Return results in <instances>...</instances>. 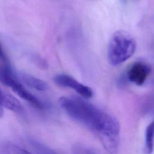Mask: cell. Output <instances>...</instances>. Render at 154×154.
<instances>
[{
  "label": "cell",
  "instance_id": "obj_1",
  "mask_svg": "<svg viewBox=\"0 0 154 154\" xmlns=\"http://www.w3.org/2000/svg\"><path fill=\"white\" fill-rule=\"evenodd\" d=\"M58 102L70 117L95 134L108 152H117L120 127L115 117L80 97L63 96Z\"/></svg>",
  "mask_w": 154,
  "mask_h": 154
},
{
  "label": "cell",
  "instance_id": "obj_2",
  "mask_svg": "<svg viewBox=\"0 0 154 154\" xmlns=\"http://www.w3.org/2000/svg\"><path fill=\"white\" fill-rule=\"evenodd\" d=\"M137 44L133 37L128 32L119 30L109 39L107 56L112 66L119 65L129 59L135 53Z\"/></svg>",
  "mask_w": 154,
  "mask_h": 154
},
{
  "label": "cell",
  "instance_id": "obj_3",
  "mask_svg": "<svg viewBox=\"0 0 154 154\" xmlns=\"http://www.w3.org/2000/svg\"><path fill=\"white\" fill-rule=\"evenodd\" d=\"M0 79L7 86L31 105L38 109H43L45 105L37 97L28 91L23 85L14 77L10 67H1Z\"/></svg>",
  "mask_w": 154,
  "mask_h": 154
},
{
  "label": "cell",
  "instance_id": "obj_4",
  "mask_svg": "<svg viewBox=\"0 0 154 154\" xmlns=\"http://www.w3.org/2000/svg\"><path fill=\"white\" fill-rule=\"evenodd\" d=\"M54 81L60 87L73 90L84 99H90L93 95V90L90 87L79 82L69 75L58 74L54 78Z\"/></svg>",
  "mask_w": 154,
  "mask_h": 154
},
{
  "label": "cell",
  "instance_id": "obj_5",
  "mask_svg": "<svg viewBox=\"0 0 154 154\" xmlns=\"http://www.w3.org/2000/svg\"><path fill=\"white\" fill-rule=\"evenodd\" d=\"M151 72L149 65L143 61H137L133 63L127 72L128 80L137 85H143Z\"/></svg>",
  "mask_w": 154,
  "mask_h": 154
},
{
  "label": "cell",
  "instance_id": "obj_6",
  "mask_svg": "<svg viewBox=\"0 0 154 154\" xmlns=\"http://www.w3.org/2000/svg\"><path fill=\"white\" fill-rule=\"evenodd\" d=\"M19 76L25 85L32 88L41 91H45L48 88V85L45 81L30 74L20 72Z\"/></svg>",
  "mask_w": 154,
  "mask_h": 154
},
{
  "label": "cell",
  "instance_id": "obj_7",
  "mask_svg": "<svg viewBox=\"0 0 154 154\" xmlns=\"http://www.w3.org/2000/svg\"><path fill=\"white\" fill-rule=\"evenodd\" d=\"M2 103L4 108L15 113L20 114L24 111V107L20 100L10 94L3 93Z\"/></svg>",
  "mask_w": 154,
  "mask_h": 154
},
{
  "label": "cell",
  "instance_id": "obj_8",
  "mask_svg": "<svg viewBox=\"0 0 154 154\" xmlns=\"http://www.w3.org/2000/svg\"><path fill=\"white\" fill-rule=\"evenodd\" d=\"M154 148V120L147 126L145 132V152L151 154Z\"/></svg>",
  "mask_w": 154,
  "mask_h": 154
},
{
  "label": "cell",
  "instance_id": "obj_9",
  "mask_svg": "<svg viewBox=\"0 0 154 154\" xmlns=\"http://www.w3.org/2000/svg\"><path fill=\"white\" fill-rule=\"evenodd\" d=\"M29 143L38 154H58L52 149L34 139L29 140Z\"/></svg>",
  "mask_w": 154,
  "mask_h": 154
},
{
  "label": "cell",
  "instance_id": "obj_10",
  "mask_svg": "<svg viewBox=\"0 0 154 154\" xmlns=\"http://www.w3.org/2000/svg\"><path fill=\"white\" fill-rule=\"evenodd\" d=\"M73 150L75 154H98L94 150L83 146H76Z\"/></svg>",
  "mask_w": 154,
  "mask_h": 154
},
{
  "label": "cell",
  "instance_id": "obj_11",
  "mask_svg": "<svg viewBox=\"0 0 154 154\" xmlns=\"http://www.w3.org/2000/svg\"><path fill=\"white\" fill-rule=\"evenodd\" d=\"M0 62L2 64L1 67L3 66H10L9 64L8 59L7 55L5 54V52L2 47L1 42H0Z\"/></svg>",
  "mask_w": 154,
  "mask_h": 154
},
{
  "label": "cell",
  "instance_id": "obj_12",
  "mask_svg": "<svg viewBox=\"0 0 154 154\" xmlns=\"http://www.w3.org/2000/svg\"><path fill=\"white\" fill-rule=\"evenodd\" d=\"M2 94L0 87V118H2L4 115V106L2 103Z\"/></svg>",
  "mask_w": 154,
  "mask_h": 154
},
{
  "label": "cell",
  "instance_id": "obj_13",
  "mask_svg": "<svg viewBox=\"0 0 154 154\" xmlns=\"http://www.w3.org/2000/svg\"><path fill=\"white\" fill-rule=\"evenodd\" d=\"M14 154H32L29 152H28L27 150L19 148L17 147H16L14 149Z\"/></svg>",
  "mask_w": 154,
  "mask_h": 154
}]
</instances>
